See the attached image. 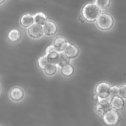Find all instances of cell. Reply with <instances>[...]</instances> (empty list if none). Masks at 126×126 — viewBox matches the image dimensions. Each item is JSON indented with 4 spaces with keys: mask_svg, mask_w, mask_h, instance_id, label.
I'll return each mask as SVG.
<instances>
[{
    "mask_svg": "<svg viewBox=\"0 0 126 126\" xmlns=\"http://www.w3.org/2000/svg\"><path fill=\"white\" fill-rule=\"evenodd\" d=\"M110 98H100L97 97V103L95 107V110L97 114L102 117L107 111L112 109L110 103Z\"/></svg>",
    "mask_w": 126,
    "mask_h": 126,
    "instance_id": "cell-4",
    "label": "cell"
},
{
    "mask_svg": "<svg viewBox=\"0 0 126 126\" xmlns=\"http://www.w3.org/2000/svg\"><path fill=\"white\" fill-rule=\"evenodd\" d=\"M78 20L80 22H81V23H84V22H86V19H85V18L84 17V16H82V14H80L79 16L78 17Z\"/></svg>",
    "mask_w": 126,
    "mask_h": 126,
    "instance_id": "cell-24",
    "label": "cell"
},
{
    "mask_svg": "<svg viewBox=\"0 0 126 126\" xmlns=\"http://www.w3.org/2000/svg\"><path fill=\"white\" fill-rule=\"evenodd\" d=\"M55 51H57V50L55 49L54 46L52 44V45L49 46L46 48V55L49 54V53L54 52H55Z\"/></svg>",
    "mask_w": 126,
    "mask_h": 126,
    "instance_id": "cell-23",
    "label": "cell"
},
{
    "mask_svg": "<svg viewBox=\"0 0 126 126\" xmlns=\"http://www.w3.org/2000/svg\"><path fill=\"white\" fill-rule=\"evenodd\" d=\"M20 23L24 28H28L34 23L33 15L31 14H25L20 19Z\"/></svg>",
    "mask_w": 126,
    "mask_h": 126,
    "instance_id": "cell-12",
    "label": "cell"
},
{
    "mask_svg": "<svg viewBox=\"0 0 126 126\" xmlns=\"http://www.w3.org/2000/svg\"><path fill=\"white\" fill-rule=\"evenodd\" d=\"M7 38L11 43H17L22 38V33L18 29H12L9 32Z\"/></svg>",
    "mask_w": 126,
    "mask_h": 126,
    "instance_id": "cell-13",
    "label": "cell"
},
{
    "mask_svg": "<svg viewBox=\"0 0 126 126\" xmlns=\"http://www.w3.org/2000/svg\"><path fill=\"white\" fill-rule=\"evenodd\" d=\"M44 34L47 36H51L57 33L58 27L56 23L52 21H47L43 26Z\"/></svg>",
    "mask_w": 126,
    "mask_h": 126,
    "instance_id": "cell-9",
    "label": "cell"
},
{
    "mask_svg": "<svg viewBox=\"0 0 126 126\" xmlns=\"http://www.w3.org/2000/svg\"><path fill=\"white\" fill-rule=\"evenodd\" d=\"M111 86L107 82H101L96 86L95 92L97 97L100 98H109Z\"/></svg>",
    "mask_w": 126,
    "mask_h": 126,
    "instance_id": "cell-5",
    "label": "cell"
},
{
    "mask_svg": "<svg viewBox=\"0 0 126 126\" xmlns=\"http://www.w3.org/2000/svg\"><path fill=\"white\" fill-rule=\"evenodd\" d=\"M60 52H59L57 51H55L54 52L49 53V54L46 55L49 64L58 65L59 61V58H60Z\"/></svg>",
    "mask_w": 126,
    "mask_h": 126,
    "instance_id": "cell-15",
    "label": "cell"
},
{
    "mask_svg": "<svg viewBox=\"0 0 126 126\" xmlns=\"http://www.w3.org/2000/svg\"><path fill=\"white\" fill-rule=\"evenodd\" d=\"M58 66L55 65H52V64H49L47 66L44 70V73L47 76H54L57 72Z\"/></svg>",
    "mask_w": 126,
    "mask_h": 126,
    "instance_id": "cell-18",
    "label": "cell"
},
{
    "mask_svg": "<svg viewBox=\"0 0 126 126\" xmlns=\"http://www.w3.org/2000/svg\"><path fill=\"white\" fill-rule=\"evenodd\" d=\"M102 119L107 125L113 126L120 123L121 116L117 111L111 109L102 116Z\"/></svg>",
    "mask_w": 126,
    "mask_h": 126,
    "instance_id": "cell-3",
    "label": "cell"
},
{
    "mask_svg": "<svg viewBox=\"0 0 126 126\" xmlns=\"http://www.w3.org/2000/svg\"><path fill=\"white\" fill-rule=\"evenodd\" d=\"M119 86H111L110 92V98H111L112 97H115V96L119 95Z\"/></svg>",
    "mask_w": 126,
    "mask_h": 126,
    "instance_id": "cell-21",
    "label": "cell"
},
{
    "mask_svg": "<svg viewBox=\"0 0 126 126\" xmlns=\"http://www.w3.org/2000/svg\"><path fill=\"white\" fill-rule=\"evenodd\" d=\"M119 96L122 97L123 99H126V83L119 87Z\"/></svg>",
    "mask_w": 126,
    "mask_h": 126,
    "instance_id": "cell-22",
    "label": "cell"
},
{
    "mask_svg": "<svg viewBox=\"0 0 126 126\" xmlns=\"http://www.w3.org/2000/svg\"></svg>",
    "mask_w": 126,
    "mask_h": 126,
    "instance_id": "cell-27",
    "label": "cell"
},
{
    "mask_svg": "<svg viewBox=\"0 0 126 126\" xmlns=\"http://www.w3.org/2000/svg\"><path fill=\"white\" fill-rule=\"evenodd\" d=\"M1 86H0V94H1Z\"/></svg>",
    "mask_w": 126,
    "mask_h": 126,
    "instance_id": "cell-26",
    "label": "cell"
},
{
    "mask_svg": "<svg viewBox=\"0 0 126 126\" xmlns=\"http://www.w3.org/2000/svg\"><path fill=\"white\" fill-rule=\"evenodd\" d=\"M95 4L101 10H105L110 7L111 0H95Z\"/></svg>",
    "mask_w": 126,
    "mask_h": 126,
    "instance_id": "cell-17",
    "label": "cell"
},
{
    "mask_svg": "<svg viewBox=\"0 0 126 126\" xmlns=\"http://www.w3.org/2000/svg\"><path fill=\"white\" fill-rule=\"evenodd\" d=\"M38 63L39 67L42 70L44 71L45 70L46 68L49 65V63L48 62L47 59L46 55H43V56H41L38 59Z\"/></svg>",
    "mask_w": 126,
    "mask_h": 126,
    "instance_id": "cell-20",
    "label": "cell"
},
{
    "mask_svg": "<svg viewBox=\"0 0 126 126\" xmlns=\"http://www.w3.org/2000/svg\"><path fill=\"white\" fill-rule=\"evenodd\" d=\"M5 1V0H0V5L2 4V3H4Z\"/></svg>",
    "mask_w": 126,
    "mask_h": 126,
    "instance_id": "cell-25",
    "label": "cell"
},
{
    "mask_svg": "<svg viewBox=\"0 0 126 126\" xmlns=\"http://www.w3.org/2000/svg\"><path fill=\"white\" fill-rule=\"evenodd\" d=\"M110 105L112 109L116 111H120L124 108L125 106V101L120 96H115L111 98Z\"/></svg>",
    "mask_w": 126,
    "mask_h": 126,
    "instance_id": "cell-11",
    "label": "cell"
},
{
    "mask_svg": "<svg viewBox=\"0 0 126 126\" xmlns=\"http://www.w3.org/2000/svg\"><path fill=\"white\" fill-rule=\"evenodd\" d=\"M95 22L98 29L102 31L110 30L114 25V20L113 16L106 12L101 13Z\"/></svg>",
    "mask_w": 126,
    "mask_h": 126,
    "instance_id": "cell-2",
    "label": "cell"
},
{
    "mask_svg": "<svg viewBox=\"0 0 126 126\" xmlns=\"http://www.w3.org/2000/svg\"><path fill=\"white\" fill-rule=\"evenodd\" d=\"M68 41L65 38L62 36H57L53 41L52 45L54 46L57 51L59 52H63L67 46Z\"/></svg>",
    "mask_w": 126,
    "mask_h": 126,
    "instance_id": "cell-10",
    "label": "cell"
},
{
    "mask_svg": "<svg viewBox=\"0 0 126 126\" xmlns=\"http://www.w3.org/2000/svg\"><path fill=\"white\" fill-rule=\"evenodd\" d=\"M102 13V11L95 4L94 2H89L82 7L81 14L86 21L94 22L97 20Z\"/></svg>",
    "mask_w": 126,
    "mask_h": 126,
    "instance_id": "cell-1",
    "label": "cell"
},
{
    "mask_svg": "<svg viewBox=\"0 0 126 126\" xmlns=\"http://www.w3.org/2000/svg\"><path fill=\"white\" fill-rule=\"evenodd\" d=\"M33 17H34V23L42 27H43L48 21L47 16L41 12L36 13L35 14L33 15Z\"/></svg>",
    "mask_w": 126,
    "mask_h": 126,
    "instance_id": "cell-14",
    "label": "cell"
},
{
    "mask_svg": "<svg viewBox=\"0 0 126 126\" xmlns=\"http://www.w3.org/2000/svg\"><path fill=\"white\" fill-rule=\"evenodd\" d=\"M9 97L14 102H20L24 98L25 92L21 87H15L10 91Z\"/></svg>",
    "mask_w": 126,
    "mask_h": 126,
    "instance_id": "cell-8",
    "label": "cell"
},
{
    "mask_svg": "<svg viewBox=\"0 0 126 126\" xmlns=\"http://www.w3.org/2000/svg\"><path fill=\"white\" fill-rule=\"evenodd\" d=\"M70 60H70L69 58H68L64 54L63 52H60L59 63H58L57 66L60 68L65 66V65H68V64H70Z\"/></svg>",
    "mask_w": 126,
    "mask_h": 126,
    "instance_id": "cell-19",
    "label": "cell"
},
{
    "mask_svg": "<svg viewBox=\"0 0 126 126\" xmlns=\"http://www.w3.org/2000/svg\"><path fill=\"white\" fill-rule=\"evenodd\" d=\"M27 33L33 39H39L44 34L43 27L34 23L27 29Z\"/></svg>",
    "mask_w": 126,
    "mask_h": 126,
    "instance_id": "cell-6",
    "label": "cell"
},
{
    "mask_svg": "<svg viewBox=\"0 0 126 126\" xmlns=\"http://www.w3.org/2000/svg\"><path fill=\"white\" fill-rule=\"evenodd\" d=\"M60 71H61L62 75H63L64 76L70 77L74 73L75 70H74V67L73 66V65L70 63L60 68Z\"/></svg>",
    "mask_w": 126,
    "mask_h": 126,
    "instance_id": "cell-16",
    "label": "cell"
},
{
    "mask_svg": "<svg viewBox=\"0 0 126 126\" xmlns=\"http://www.w3.org/2000/svg\"><path fill=\"white\" fill-rule=\"evenodd\" d=\"M68 58L71 59H76L79 55V49L76 46L72 43H68L67 46L63 52Z\"/></svg>",
    "mask_w": 126,
    "mask_h": 126,
    "instance_id": "cell-7",
    "label": "cell"
}]
</instances>
